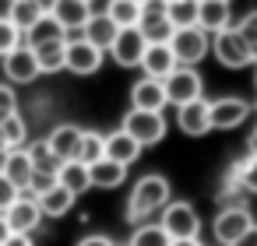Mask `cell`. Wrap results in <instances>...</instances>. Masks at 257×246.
Instances as JSON below:
<instances>
[{
	"instance_id": "cell-1",
	"label": "cell",
	"mask_w": 257,
	"mask_h": 246,
	"mask_svg": "<svg viewBox=\"0 0 257 246\" xmlns=\"http://www.w3.org/2000/svg\"><path fill=\"white\" fill-rule=\"evenodd\" d=\"M169 200H173L169 179L159 176V172H145V176L134 183L131 197H127V221H131V225H141V221H148L155 211H162Z\"/></svg>"
},
{
	"instance_id": "cell-2",
	"label": "cell",
	"mask_w": 257,
	"mask_h": 246,
	"mask_svg": "<svg viewBox=\"0 0 257 246\" xmlns=\"http://www.w3.org/2000/svg\"><path fill=\"white\" fill-rule=\"evenodd\" d=\"M169 50H173L180 67H197L211 53V36L204 29H197V25L194 29H176L173 39H169Z\"/></svg>"
},
{
	"instance_id": "cell-3",
	"label": "cell",
	"mask_w": 257,
	"mask_h": 246,
	"mask_svg": "<svg viewBox=\"0 0 257 246\" xmlns=\"http://www.w3.org/2000/svg\"><path fill=\"white\" fill-rule=\"evenodd\" d=\"M159 225L169 232V239H197L201 232V218L190 200H169L159 211Z\"/></svg>"
},
{
	"instance_id": "cell-4",
	"label": "cell",
	"mask_w": 257,
	"mask_h": 246,
	"mask_svg": "<svg viewBox=\"0 0 257 246\" xmlns=\"http://www.w3.org/2000/svg\"><path fill=\"white\" fill-rule=\"evenodd\" d=\"M211 53H215V60H218L222 67H229V71H243V67H250V64H253L250 46L243 43V36H239L232 25L211 36Z\"/></svg>"
},
{
	"instance_id": "cell-5",
	"label": "cell",
	"mask_w": 257,
	"mask_h": 246,
	"mask_svg": "<svg viewBox=\"0 0 257 246\" xmlns=\"http://www.w3.org/2000/svg\"><path fill=\"white\" fill-rule=\"evenodd\" d=\"M102 60H106V53H102L99 46H92V43H88L81 32L67 36L64 71H71V74H78V78H88V74H95V71L102 67Z\"/></svg>"
},
{
	"instance_id": "cell-6",
	"label": "cell",
	"mask_w": 257,
	"mask_h": 246,
	"mask_svg": "<svg viewBox=\"0 0 257 246\" xmlns=\"http://www.w3.org/2000/svg\"><path fill=\"white\" fill-rule=\"evenodd\" d=\"M120 127H123L141 148H152V144H159V141L169 134L166 116H162V113H145V109H127V116H123Z\"/></svg>"
},
{
	"instance_id": "cell-7",
	"label": "cell",
	"mask_w": 257,
	"mask_h": 246,
	"mask_svg": "<svg viewBox=\"0 0 257 246\" xmlns=\"http://www.w3.org/2000/svg\"><path fill=\"white\" fill-rule=\"evenodd\" d=\"M253 225V214L246 204H229V207H218L215 221H211V232L218 239V246H232L246 228Z\"/></svg>"
},
{
	"instance_id": "cell-8",
	"label": "cell",
	"mask_w": 257,
	"mask_h": 246,
	"mask_svg": "<svg viewBox=\"0 0 257 246\" xmlns=\"http://www.w3.org/2000/svg\"><path fill=\"white\" fill-rule=\"evenodd\" d=\"M162 85H166L169 106H187L194 99H204V78L197 74V67H176Z\"/></svg>"
},
{
	"instance_id": "cell-9",
	"label": "cell",
	"mask_w": 257,
	"mask_h": 246,
	"mask_svg": "<svg viewBox=\"0 0 257 246\" xmlns=\"http://www.w3.org/2000/svg\"><path fill=\"white\" fill-rule=\"evenodd\" d=\"M250 102L239 99V95H222V99H211L208 102V113H211V130H236L246 116H250Z\"/></svg>"
},
{
	"instance_id": "cell-10",
	"label": "cell",
	"mask_w": 257,
	"mask_h": 246,
	"mask_svg": "<svg viewBox=\"0 0 257 246\" xmlns=\"http://www.w3.org/2000/svg\"><path fill=\"white\" fill-rule=\"evenodd\" d=\"M4 218H8L11 235H32V232L43 225V207H39V200H36L32 193H22V197L4 211Z\"/></svg>"
},
{
	"instance_id": "cell-11",
	"label": "cell",
	"mask_w": 257,
	"mask_h": 246,
	"mask_svg": "<svg viewBox=\"0 0 257 246\" xmlns=\"http://www.w3.org/2000/svg\"><path fill=\"white\" fill-rule=\"evenodd\" d=\"M145 50H148V43H145L141 29H120L116 39H113V46H109L106 53H109V60L120 64V67H141Z\"/></svg>"
},
{
	"instance_id": "cell-12",
	"label": "cell",
	"mask_w": 257,
	"mask_h": 246,
	"mask_svg": "<svg viewBox=\"0 0 257 246\" xmlns=\"http://www.w3.org/2000/svg\"><path fill=\"white\" fill-rule=\"evenodd\" d=\"M0 67H4V78L8 85H32L39 78V64H36V53L22 43L18 50H11L8 57H0Z\"/></svg>"
},
{
	"instance_id": "cell-13",
	"label": "cell",
	"mask_w": 257,
	"mask_h": 246,
	"mask_svg": "<svg viewBox=\"0 0 257 246\" xmlns=\"http://www.w3.org/2000/svg\"><path fill=\"white\" fill-rule=\"evenodd\" d=\"M169 106V95H166V85L155 81V78H138L131 85V109H145V113H162Z\"/></svg>"
},
{
	"instance_id": "cell-14",
	"label": "cell",
	"mask_w": 257,
	"mask_h": 246,
	"mask_svg": "<svg viewBox=\"0 0 257 246\" xmlns=\"http://www.w3.org/2000/svg\"><path fill=\"white\" fill-rule=\"evenodd\" d=\"M176 127L187 137H204L211 134V113H208V99H194L187 106H176Z\"/></svg>"
},
{
	"instance_id": "cell-15",
	"label": "cell",
	"mask_w": 257,
	"mask_h": 246,
	"mask_svg": "<svg viewBox=\"0 0 257 246\" xmlns=\"http://www.w3.org/2000/svg\"><path fill=\"white\" fill-rule=\"evenodd\" d=\"M46 144H50V151L57 155L60 165L71 162V158H78V148H81V127H78V123H57V127L50 130Z\"/></svg>"
},
{
	"instance_id": "cell-16",
	"label": "cell",
	"mask_w": 257,
	"mask_h": 246,
	"mask_svg": "<svg viewBox=\"0 0 257 246\" xmlns=\"http://www.w3.org/2000/svg\"><path fill=\"white\" fill-rule=\"evenodd\" d=\"M50 18L64 29V36H74L88 25L92 18V4H81V0H60V4L50 11Z\"/></svg>"
},
{
	"instance_id": "cell-17",
	"label": "cell",
	"mask_w": 257,
	"mask_h": 246,
	"mask_svg": "<svg viewBox=\"0 0 257 246\" xmlns=\"http://www.w3.org/2000/svg\"><path fill=\"white\" fill-rule=\"evenodd\" d=\"M141 151H145V148H141L123 127H116L113 134H106V158H109V162H120L123 169H131V165L141 158Z\"/></svg>"
},
{
	"instance_id": "cell-18",
	"label": "cell",
	"mask_w": 257,
	"mask_h": 246,
	"mask_svg": "<svg viewBox=\"0 0 257 246\" xmlns=\"http://www.w3.org/2000/svg\"><path fill=\"white\" fill-rule=\"evenodd\" d=\"M176 67H180V64H176V57H173V50H169V46L148 43V50H145V57H141V71H145V78L166 81Z\"/></svg>"
},
{
	"instance_id": "cell-19",
	"label": "cell",
	"mask_w": 257,
	"mask_h": 246,
	"mask_svg": "<svg viewBox=\"0 0 257 246\" xmlns=\"http://www.w3.org/2000/svg\"><path fill=\"white\" fill-rule=\"evenodd\" d=\"M36 53V64H39V74H60L64 71V53H67V36H57V39H46V43H36L29 46Z\"/></svg>"
},
{
	"instance_id": "cell-20",
	"label": "cell",
	"mask_w": 257,
	"mask_h": 246,
	"mask_svg": "<svg viewBox=\"0 0 257 246\" xmlns=\"http://www.w3.org/2000/svg\"><path fill=\"white\" fill-rule=\"evenodd\" d=\"M232 25V8L225 4V0H201L197 8V29H204L208 36L222 32Z\"/></svg>"
},
{
	"instance_id": "cell-21",
	"label": "cell",
	"mask_w": 257,
	"mask_h": 246,
	"mask_svg": "<svg viewBox=\"0 0 257 246\" xmlns=\"http://www.w3.org/2000/svg\"><path fill=\"white\" fill-rule=\"evenodd\" d=\"M32 158H29V148H8V162H4V176L25 193L29 190V179H32Z\"/></svg>"
},
{
	"instance_id": "cell-22",
	"label": "cell",
	"mask_w": 257,
	"mask_h": 246,
	"mask_svg": "<svg viewBox=\"0 0 257 246\" xmlns=\"http://www.w3.org/2000/svg\"><path fill=\"white\" fill-rule=\"evenodd\" d=\"M57 183H60L64 190H71L74 197H81V193H88V190H92V172H88V165H85V162L71 158V162H64V165H60Z\"/></svg>"
},
{
	"instance_id": "cell-23",
	"label": "cell",
	"mask_w": 257,
	"mask_h": 246,
	"mask_svg": "<svg viewBox=\"0 0 257 246\" xmlns=\"http://www.w3.org/2000/svg\"><path fill=\"white\" fill-rule=\"evenodd\" d=\"M116 32H120V29H116V25L109 22V15H106V11H99V15L92 11V18H88V25L81 29V36H85V39H88L92 46H99L102 53H106V50L113 46V39H116Z\"/></svg>"
},
{
	"instance_id": "cell-24",
	"label": "cell",
	"mask_w": 257,
	"mask_h": 246,
	"mask_svg": "<svg viewBox=\"0 0 257 246\" xmlns=\"http://www.w3.org/2000/svg\"><path fill=\"white\" fill-rule=\"evenodd\" d=\"M88 172H92V186H99V190H116L127 179V169L109 158H99L95 165H88Z\"/></svg>"
},
{
	"instance_id": "cell-25",
	"label": "cell",
	"mask_w": 257,
	"mask_h": 246,
	"mask_svg": "<svg viewBox=\"0 0 257 246\" xmlns=\"http://www.w3.org/2000/svg\"><path fill=\"white\" fill-rule=\"evenodd\" d=\"M36 200H39V207H43V218H64V214L74 207L78 197L57 183V186H50V190H46L43 197H36Z\"/></svg>"
},
{
	"instance_id": "cell-26",
	"label": "cell",
	"mask_w": 257,
	"mask_h": 246,
	"mask_svg": "<svg viewBox=\"0 0 257 246\" xmlns=\"http://www.w3.org/2000/svg\"><path fill=\"white\" fill-rule=\"evenodd\" d=\"M225 183H239L243 193H257V158L243 155L225 169Z\"/></svg>"
},
{
	"instance_id": "cell-27",
	"label": "cell",
	"mask_w": 257,
	"mask_h": 246,
	"mask_svg": "<svg viewBox=\"0 0 257 246\" xmlns=\"http://www.w3.org/2000/svg\"><path fill=\"white\" fill-rule=\"evenodd\" d=\"M8 18H11V25H15L22 36H29V32L39 25L43 11L32 4V0H11V4H8Z\"/></svg>"
},
{
	"instance_id": "cell-28",
	"label": "cell",
	"mask_w": 257,
	"mask_h": 246,
	"mask_svg": "<svg viewBox=\"0 0 257 246\" xmlns=\"http://www.w3.org/2000/svg\"><path fill=\"white\" fill-rule=\"evenodd\" d=\"M106 15L116 29H138L141 22V4L138 0H106Z\"/></svg>"
},
{
	"instance_id": "cell-29",
	"label": "cell",
	"mask_w": 257,
	"mask_h": 246,
	"mask_svg": "<svg viewBox=\"0 0 257 246\" xmlns=\"http://www.w3.org/2000/svg\"><path fill=\"white\" fill-rule=\"evenodd\" d=\"M169 242H173V239H169V232H166L159 221H141V225H134L127 246H169Z\"/></svg>"
},
{
	"instance_id": "cell-30",
	"label": "cell",
	"mask_w": 257,
	"mask_h": 246,
	"mask_svg": "<svg viewBox=\"0 0 257 246\" xmlns=\"http://www.w3.org/2000/svg\"><path fill=\"white\" fill-rule=\"evenodd\" d=\"M99 158H106V134H102V130H81L78 162H85V165H95Z\"/></svg>"
},
{
	"instance_id": "cell-31",
	"label": "cell",
	"mask_w": 257,
	"mask_h": 246,
	"mask_svg": "<svg viewBox=\"0 0 257 246\" xmlns=\"http://www.w3.org/2000/svg\"><path fill=\"white\" fill-rule=\"evenodd\" d=\"M197 8H201V0H173L166 8V18L173 22V29H194L197 25Z\"/></svg>"
},
{
	"instance_id": "cell-32",
	"label": "cell",
	"mask_w": 257,
	"mask_h": 246,
	"mask_svg": "<svg viewBox=\"0 0 257 246\" xmlns=\"http://www.w3.org/2000/svg\"><path fill=\"white\" fill-rule=\"evenodd\" d=\"M0 137H4V148H25L29 144V123L25 116H8V120H0Z\"/></svg>"
},
{
	"instance_id": "cell-33",
	"label": "cell",
	"mask_w": 257,
	"mask_h": 246,
	"mask_svg": "<svg viewBox=\"0 0 257 246\" xmlns=\"http://www.w3.org/2000/svg\"><path fill=\"white\" fill-rule=\"evenodd\" d=\"M25 148H29V158H32V169H36V172H60V162H57V155L50 151L46 137L36 141V144H25Z\"/></svg>"
},
{
	"instance_id": "cell-34",
	"label": "cell",
	"mask_w": 257,
	"mask_h": 246,
	"mask_svg": "<svg viewBox=\"0 0 257 246\" xmlns=\"http://www.w3.org/2000/svg\"><path fill=\"white\" fill-rule=\"evenodd\" d=\"M141 29V36H145V43H159V46H169V39H173V22L169 18H162V22H145V25H138Z\"/></svg>"
},
{
	"instance_id": "cell-35",
	"label": "cell",
	"mask_w": 257,
	"mask_h": 246,
	"mask_svg": "<svg viewBox=\"0 0 257 246\" xmlns=\"http://www.w3.org/2000/svg\"><path fill=\"white\" fill-rule=\"evenodd\" d=\"M22 39H25V36L11 25V18H8V15H0V57H8L11 50H18Z\"/></svg>"
},
{
	"instance_id": "cell-36",
	"label": "cell",
	"mask_w": 257,
	"mask_h": 246,
	"mask_svg": "<svg viewBox=\"0 0 257 246\" xmlns=\"http://www.w3.org/2000/svg\"><path fill=\"white\" fill-rule=\"evenodd\" d=\"M57 36H64V29H60L50 15H43V18H39V25L29 32V43H25V46H36V43H46V39H57Z\"/></svg>"
},
{
	"instance_id": "cell-37",
	"label": "cell",
	"mask_w": 257,
	"mask_h": 246,
	"mask_svg": "<svg viewBox=\"0 0 257 246\" xmlns=\"http://www.w3.org/2000/svg\"><path fill=\"white\" fill-rule=\"evenodd\" d=\"M239 36H243V43L250 46V53H253V60H257V11H246L236 25H232Z\"/></svg>"
},
{
	"instance_id": "cell-38",
	"label": "cell",
	"mask_w": 257,
	"mask_h": 246,
	"mask_svg": "<svg viewBox=\"0 0 257 246\" xmlns=\"http://www.w3.org/2000/svg\"><path fill=\"white\" fill-rule=\"evenodd\" d=\"M15 113H18V92L4 81V85H0V120H8Z\"/></svg>"
},
{
	"instance_id": "cell-39",
	"label": "cell",
	"mask_w": 257,
	"mask_h": 246,
	"mask_svg": "<svg viewBox=\"0 0 257 246\" xmlns=\"http://www.w3.org/2000/svg\"><path fill=\"white\" fill-rule=\"evenodd\" d=\"M50 186H57V172H32V179H29V190H25V193L43 197Z\"/></svg>"
},
{
	"instance_id": "cell-40",
	"label": "cell",
	"mask_w": 257,
	"mask_h": 246,
	"mask_svg": "<svg viewBox=\"0 0 257 246\" xmlns=\"http://www.w3.org/2000/svg\"><path fill=\"white\" fill-rule=\"evenodd\" d=\"M166 0H141V22L138 25H145V22H162L166 18Z\"/></svg>"
},
{
	"instance_id": "cell-41",
	"label": "cell",
	"mask_w": 257,
	"mask_h": 246,
	"mask_svg": "<svg viewBox=\"0 0 257 246\" xmlns=\"http://www.w3.org/2000/svg\"><path fill=\"white\" fill-rule=\"evenodd\" d=\"M18 197H22V190H18V186H15V183H11L4 172H0V214H4V211H8V207H11Z\"/></svg>"
},
{
	"instance_id": "cell-42",
	"label": "cell",
	"mask_w": 257,
	"mask_h": 246,
	"mask_svg": "<svg viewBox=\"0 0 257 246\" xmlns=\"http://www.w3.org/2000/svg\"><path fill=\"white\" fill-rule=\"evenodd\" d=\"M78 246H116L109 235H102V232H92V235H85V239H78Z\"/></svg>"
},
{
	"instance_id": "cell-43",
	"label": "cell",
	"mask_w": 257,
	"mask_h": 246,
	"mask_svg": "<svg viewBox=\"0 0 257 246\" xmlns=\"http://www.w3.org/2000/svg\"><path fill=\"white\" fill-rule=\"evenodd\" d=\"M232 246H257V221H253V225H250V228H246V232H243Z\"/></svg>"
},
{
	"instance_id": "cell-44",
	"label": "cell",
	"mask_w": 257,
	"mask_h": 246,
	"mask_svg": "<svg viewBox=\"0 0 257 246\" xmlns=\"http://www.w3.org/2000/svg\"><path fill=\"white\" fill-rule=\"evenodd\" d=\"M4 246H36V239H32V235H8Z\"/></svg>"
},
{
	"instance_id": "cell-45",
	"label": "cell",
	"mask_w": 257,
	"mask_h": 246,
	"mask_svg": "<svg viewBox=\"0 0 257 246\" xmlns=\"http://www.w3.org/2000/svg\"><path fill=\"white\" fill-rule=\"evenodd\" d=\"M32 4H36V8H39L43 15H50V11H53V8L60 4V0H32Z\"/></svg>"
},
{
	"instance_id": "cell-46",
	"label": "cell",
	"mask_w": 257,
	"mask_h": 246,
	"mask_svg": "<svg viewBox=\"0 0 257 246\" xmlns=\"http://www.w3.org/2000/svg\"><path fill=\"white\" fill-rule=\"evenodd\" d=\"M8 235H11V228H8V218H4V214H0V246H4V242H8Z\"/></svg>"
},
{
	"instance_id": "cell-47",
	"label": "cell",
	"mask_w": 257,
	"mask_h": 246,
	"mask_svg": "<svg viewBox=\"0 0 257 246\" xmlns=\"http://www.w3.org/2000/svg\"><path fill=\"white\" fill-rule=\"evenodd\" d=\"M246 155H250V158H257V130H253V134H250V141H246Z\"/></svg>"
},
{
	"instance_id": "cell-48",
	"label": "cell",
	"mask_w": 257,
	"mask_h": 246,
	"mask_svg": "<svg viewBox=\"0 0 257 246\" xmlns=\"http://www.w3.org/2000/svg\"><path fill=\"white\" fill-rule=\"evenodd\" d=\"M169 246H201V239H173Z\"/></svg>"
},
{
	"instance_id": "cell-49",
	"label": "cell",
	"mask_w": 257,
	"mask_h": 246,
	"mask_svg": "<svg viewBox=\"0 0 257 246\" xmlns=\"http://www.w3.org/2000/svg\"><path fill=\"white\" fill-rule=\"evenodd\" d=\"M4 162H8V148H0V172H4Z\"/></svg>"
},
{
	"instance_id": "cell-50",
	"label": "cell",
	"mask_w": 257,
	"mask_h": 246,
	"mask_svg": "<svg viewBox=\"0 0 257 246\" xmlns=\"http://www.w3.org/2000/svg\"><path fill=\"white\" fill-rule=\"evenodd\" d=\"M0 148H4V137H0Z\"/></svg>"
},
{
	"instance_id": "cell-51",
	"label": "cell",
	"mask_w": 257,
	"mask_h": 246,
	"mask_svg": "<svg viewBox=\"0 0 257 246\" xmlns=\"http://www.w3.org/2000/svg\"><path fill=\"white\" fill-rule=\"evenodd\" d=\"M81 4H92V0H81Z\"/></svg>"
},
{
	"instance_id": "cell-52",
	"label": "cell",
	"mask_w": 257,
	"mask_h": 246,
	"mask_svg": "<svg viewBox=\"0 0 257 246\" xmlns=\"http://www.w3.org/2000/svg\"><path fill=\"white\" fill-rule=\"evenodd\" d=\"M253 85H257V74H253Z\"/></svg>"
},
{
	"instance_id": "cell-53",
	"label": "cell",
	"mask_w": 257,
	"mask_h": 246,
	"mask_svg": "<svg viewBox=\"0 0 257 246\" xmlns=\"http://www.w3.org/2000/svg\"><path fill=\"white\" fill-rule=\"evenodd\" d=\"M225 4H232V0H225Z\"/></svg>"
},
{
	"instance_id": "cell-54",
	"label": "cell",
	"mask_w": 257,
	"mask_h": 246,
	"mask_svg": "<svg viewBox=\"0 0 257 246\" xmlns=\"http://www.w3.org/2000/svg\"><path fill=\"white\" fill-rule=\"evenodd\" d=\"M166 4H173V0H166Z\"/></svg>"
},
{
	"instance_id": "cell-55",
	"label": "cell",
	"mask_w": 257,
	"mask_h": 246,
	"mask_svg": "<svg viewBox=\"0 0 257 246\" xmlns=\"http://www.w3.org/2000/svg\"><path fill=\"white\" fill-rule=\"evenodd\" d=\"M253 109H257V102H253Z\"/></svg>"
},
{
	"instance_id": "cell-56",
	"label": "cell",
	"mask_w": 257,
	"mask_h": 246,
	"mask_svg": "<svg viewBox=\"0 0 257 246\" xmlns=\"http://www.w3.org/2000/svg\"><path fill=\"white\" fill-rule=\"evenodd\" d=\"M8 4H11V0H8Z\"/></svg>"
},
{
	"instance_id": "cell-57",
	"label": "cell",
	"mask_w": 257,
	"mask_h": 246,
	"mask_svg": "<svg viewBox=\"0 0 257 246\" xmlns=\"http://www.w3.org/2000/svg\"><path fill=\"white\" fill-rule=\"evenodd\" d=\"M253 64H257V60H253Z\"/></svg>"
}]
</instances>
